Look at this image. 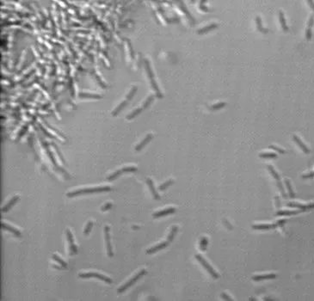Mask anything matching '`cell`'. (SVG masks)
<instances>
[{"label":"cell","mask_w":314,"mask_h":301,"mask_svg":"<svg viewBox=\"0 0 314 301\" xmlns=\"http://www.w3.org/2000/svg\"><path fill=\"white\" fill-rule=\"evenodd\" d=\"M111 190V188L109 186H98L94 187V188H79L76 189L71 192H68L66 194L67 197H75L78 195H89V194H95V193H101V192H108Z\"/></svg>","instance_id":"obj_1"},{"label":"cell","mask_w":314,"mask_h":301,"mask_svg":"<svg viewBox=\"0 0 314 301\" xmlns=\"http://www.w3.org/2000/svg\"><path fill=\"white\" fill-rule=\"evenodd\" d=\"M146 274V270L145 269H141L138 274H136V275L132 278V279H130L127 282H126L124 285H122L121 287H119L118 288V290H117V292L118 293H121V292H125L126 290L127 289V288H129L130 286H132L133 285H134L143 275H145Z\"/></svg>","instance_id":"obj_2"},{"label":"cell","mask_w":314,"mask_h":301,"mask_svg":"<svg viewBox=\"0 0 314 301\" xmlns=\"http://www.w3.org/2000/svg\"><path fill=\"white\" fill-rule=\"evenodd\" d=\"M145 70H146V72H147V74H148V77L150 78V80H151V84H152V86H153V89L156 91V95H157V97H158V98H162L163 97V95H162V93L160 92V89H159V88H158V84H157L156 81H155V79H154V75H153V71H152L151 67H150L149 61H148L147 60H145Z\"/></svg>","instance_id":"obj_3"},{"label":"cell","mask_w":314,"mask_h":301,"mask_svg":"<svg viewBox=\"0 0 314 301\" xmlns=\"http://www.w3.org/2000/svg\"><path fill=\"white\" fill-rule=\"evenodd\" d=\"M79 277L80 278H83V279H87V278H97V279H99L104 282L108 284H111L112 283V280L106 276L104 275H101L99 273H96V272H89V273H82V274H79Z\"/></svg>","instance_id":"obj_4"},{"label":"cell","mask_w":314,"mask_h":301,"mask_svg":"<svg viewBox=\"0 0 314 301\" xmlns=\"http://www.w3.org/2000/svg\"><path fill=\"white\" fill-rule=\"evenodd\" d=\"M137 169H137V167H135V166H126V167H123L122 169H119L116 170L115 172H113L111 175L108 176L107 179H108V181H114V180L117 179L121 174H123V173H126V172H134Z\"/></svg>","instance_id":"obj_5"},{"label":"cell","mask_w":314,"mask_h":301,"mask_svg":"<svg viewBox=\"0 0 314 301\" xmlns=\"http://www.w3.org/2000/svg\"><path fill=\"white\" fill-rule=\"evenodd\" d=\"M196 258L197 259L198 262L205 268V269L209 273V275H211V276H212L213 278H214V279H218V278H219V276H220L219 274L216 272L215 270L212 268V266L210 265L201 255H196Z\"/></svg>","instance_id":"obj_6"},{"label":"cell","mask_w":314,"mask_h":301,"mask_svg":"<svg viewBox=\"0 0 314 301\" xmlns=\"http://www.w3.org/2000/svg\"><path fill=\"white\" fill-rule=\"evenodd\" d=\"M268 169H269V172L271 173V175L275 179L276 183H277V186H278L279 189H280V191H281V193L282 197L286 199L287 197V194H286V192H285V190H284V188H283V185H282V183H281V178H280V176L278 175V173L275 171V169H274L273 166H271V165H269V166H268Z\"/></svg>","instance_id":"obj_7"},{"label":"cell","mask_w":314,"mask_h":301,"mask_svg":"<svg viewBox=\"0 0 314 301\" xmlns=\"http://www.w3.org/2000/svg\"><path fill=\"white\" fill-rule=\"evenodd\" d=\"M104 234H105V241H106V247H107V253L109 257H112L114 256L113 253V249L111 246L110 243V236H109V226L105 225L104 226Z\"/></svg>","instance_id":"obj_8"},{"label":"cell","mask_w":314,"mask_h":301,"mask_svg":"<svg viewBox=\"0 0 314 301\" xmlns=\"http://www.w3.org/2000/svg\"><path fill=\"white\" fill-rule=\"evenodd\" d=\"M65 233H66L67 240H68L69 244H70V252H71V255L77 254V252H78V248H77V246L75 245V244H74V239H73V235H72V233L71 232V230H66Z\"/></svg>","instance_id":"obj_9"},{"label":"cell","mask_w":314,"mask_h":301,"mask_svg":"<svg viewBox=\"0 0 314 301\" xmlns=\"http://www.w3.org/2000/svg\"><path fill=\"white\" fill-rule=\"evenodd\" d=\"M168 245H169V242H168V241L160 243V244H157V245H155V246H153V247H151L150 249H148L146 250V254H154V253H156V252L161 250L163 249L166 248Z\"/></svg>","instance_id":"obj_10"},{"label":"cell","mask_w":314,"mask_h":301,"mask_svg":"<svg viewBox=\"0 0 314 301\" xmlns=\"http://www.w3.org/2000/svg\"><path fill=\"white\" fill-rule=\"evenodd\" d=\"M19 199H20L19 195H15V196H13V197L9 200V202L6 204L4 206L2 207V209H1L2 213H7L9 209H11V208L13 207V206L18 201H19Z\"/></svg>","instance_id":"obj_11"},{"label":"cell","mask_w":314,"mask_h":301,"mask_svg":"<svg viewBox=\"0 0 314 301\" xmlns=\"http://www.w3.org/2000/svg\"><path fill=\"white\" fill-rule=\"evenodd\" d=\"M176 212V209L174 207H169V208H166L164 210H161V211H158V212H156V213H153V218H160V217H163V216H166V215H169V214H172Z\"/></svg>","instance_id":"obj_12"},{"label":"cell","mask_w":314,"mask_h":301,"mask_svg":"<svg viewBox=\"0 0 314 301\" xmlns=\"http://www.w3.org/2000/svg\"><path fill=\"white\" fill-rule=\"evenodd\" d=\"M152 139H153V134H152V133L147 134V135L145 137V139H144L143 140L140 142V144H138V145H136V147H135V150L139 151V150H142L144 147L146 145V144H148L149 142L152 140Z\"/></svg>","instance_id":"obj_13"},{"label":"cell","mask_w":314,"mask_h":301,"mask_svg":"<svg viewBox=\"0 0 314 301\" xmlns=\"http://www.w3.org/2000/svg\"><path fill=\"white\" fill-rule=\"evenodd\" d=\"M1 228L8 230V231L11 232V233H13V234H14L15 236H17V237H21V231H20V230L16 229V228H14L13 226H10V225H9L6 224V223H3V222H2V223H1Z\"/></svg>","instance_id":"obj_14"},{"label":"cell","mask_w":314,"mask_h":301,"mask_svg":"<svg viewBox=\"0 0 314 301\" xmlns=\"http://www.w3.org/2000/svg\"><path fill=\"white\" fill-rule=\"evenodd\" d=\"M146 184L149 187V189L151 190L152 192V195H153V198L156 199V200H160V195L158 194V192L156 191V188L154 187V184H153V182L152 181V179L150 178H147L146 179Z\"/></svg>","instance_id":"obj_15"},{"label":"cell","mask_w":314,"mask_h":301,"mask_svg":"<svg viewBox=\"0 0 314 301\" xmlns=\"http://www.w3.org/2000/svg\"><path fill=\"white\" fill-rule=\"evenodd\" d=\"M277 225V224H274V225H269V224H261V225H253L252 228L254 230H270V229H274L275 228Z\"/></svg>","instance_id":"obj_16"},{"label":"cell","mask_w":314,"mask_h":301,"mask_svg":"<svg viewBox=\"0 0 314 301\" xmlns=\"http://www.w3.org/2000/svg\"><path fill=\"white\" fill-rule=\"evenodd\" d=\"M293 140H294V141L296 143L297 145L300 147V149L303 150L305 153H309V152H310V150L308 149V147L305 145L303 142L301 141V140H300L298 136H296V135H294V136H293Z\"/></svg>","instance_id":"obj_17"},{"label":"cell","mask_w":314,"mask_h":301,"mask_svg":"<svg viewBox=\"0 0 314 301\" xmlns=\"http://www.w3.org/2000/svg\"><path fill=\"white\" fill-rule=\"evenodd\" d=\"M276 277V275L275 274H267V275H256L253 276V281H260L262 280H271V279H275Z\"/></svg>","instance_id":"obj_18"},{"label":"cell","mask_w":314,"mask_h":301,"mask_svg":"<svg viewBox=\"0 0 314 301\" xmlns=\"http://www.w3.org/2000/svg\"><path fill=\"white\" fill-rule=\"evenodd\" d=\"M216 28H218V24H216V23H212V24H210V25L203 27L202 28H200L197 31V33L199 35H203V34H205L206 32H209V31L214 29Z\"/></svg>","instance_id":"obj_19"},{"label":"cell","mask_w":314,"mask_h":301,"mask_svg":"<svg viewBox=\"0 0 314 301\" xmlns=\"http://www.w3.org/2000/svg\"><path fill=\"white\" fill-rule=\"evenodd\" d=\"M127 104V101L126 100H125V101H122L118 106L113 110V112H112V115L113 116H116V115H118V114L124 108L126 107V105Z\"/></svg>","instance_id":"obj_20"},{"label":"cell","mask_w":314,"mask_h":301,"mask_svg":"<svg viewBox=\"0 0 314 301\" xmlns=\"http://www.w3.org/2000/svg\"><path fill=\"white\" fill-rule=\"evenodd\" d=\"M287 206H290V207H297V208H299V209L302 210V211L308 210L307 205H303V204L297 203V202H287Z\"/></svg>","instance_id":"obj_21"},{"label":"cell","mask_w":314,"mask_h":301,"mask_svg":"<svg viewBox=\"0 0 314 301\" xmlns=\"http://www.w3.org/2000/svg\"><path fill=\"white\" fill-rule=\"evenodd\" d=\"M177 230H178L177 225H173V226H172L171 232H170V234H169V236H168V238H167V241H168L169 243L172 242L173 239L175 238V237H176V235H177Z\"/></svg>","instance_id":"obj_22"},{"label":"cell","mask_w":314,"mask_h":301,"mask_svg":"<svg viewBox=\"0 0 314 301\" xmlns=\"http://www.w3.org/2000/svg\"><path fill=\"white\" fill-rule=\"evenodd\" d=\"M279 18H280V22H281V27H282V29L284 31H287L288 28H287V23H286V19H285L284 13L282 11L279 12Z\"/></svg>","instance_id":"obj_23"},{"label":"cell","mask_w":314,"mask_h":301,"mask_svg":"<svg viewBox=\"0 0 314 301\" xmlns=\"http://www.w3.org/2000/svg\"><path fill=\"white\" fill-rule=\"evenodd\" d=\"M142 110H143V108H142V107H141V108H135L134 111H132L129 115L126 116V119H127V120H132V119H134L137 115H140V114L142 112Z\"/></svg>","instance_id":"obj_24"},{"label":"cell","mask_w":314,"mask_h":301,"mask_svg":"<svg viewBox=\"0 0 314 301\" xmlns=\"http://www.w3.org/2000/svg\"><path fill=\"white\" fill-rule=\"evenodd\" d=\"M79 97L81 98H97L99 99L102 97L97 94H92V93H85V92H80L79 93Z\"/></svg>","instance_id":"obj_25"},{"label":"cell","mask_w":314,"mask_h":301,"mask_svg":"<svg viewBox=\"0 0 314 301\" xmlns=\"http://www.w3.org/2000/svg\"><path fill=\"white\" fill-rule=\"evenodd\" d=\"M302 210L300 211H278L277 213H275V215L277 216H283V215H287V216H290V215H294V214H298L301 212Z\"/></svg>","instance_id":"obj_26"},{"label":"cell","mask_w":314,"mask_h":301,"mask_svg":"<svg viewBox=\"0 0 314 301\" xmlns=\"http://www.w3.org/2000/svg\"><path fill=\"white\" fill-rule=\"evenodd\" d=\"M285 183H286V186H287V190H288V195H289V197H290V198H292V199H293V198H294V197H295V194H294V190H293V188H292L290 181H289V180H287V179H286V180H285Z\"/></svg>","instance_id":"obj_27"},{"label":"cell","mask_w":314,"mask_h":301,"mask_svg":"<svg viewBox=\"0 0 314 301\" xmlns=\"http://www.w3.org/2000/svg\"><path fill=\"white\" fill-rule=\"evenodd\" d=\"M180 8L182 9V11H183V12H184V13L186 14V16L188 17V19H189V20H190V21H191V22H192V23H195V19H194V18H193V17H192V16L190 15L189 11H188V9H186V7H185V5L183 4V3H182V2H180Z\"/></svg>","instance_id":"obj_28"},{"label":"cell","mask_w":314,"mask_h":301,"mask_svg":"<svg viewBox=\"0 0 314 301\" xmlns=\"http://www.w3.org/2000/svg\"><path fill=\"white\" fill-rule=\"evenodd\" d=\"M256 22H257V27L258 28V30L261 31L262 33H268V29L267 28H264L262 25V20L259 17H256Z\"/></svg>","instance_id":"obj_29"},{"label":"cell","mask_w":314,"mask_h":301,"mask_svg":"<svg viewBox=\"0 0 314 301\" xmlns=\"http://www.w3.org/2000/svg\"><path fill=\"white\" fill-rule=\"evenodd\" d=\"M52 258L54 259V261H56L57 262H59L60 265H61V267H62L63 268H67V263L65 262V261H63L62 259L60 258V257H58L57 255H53V257H52Z\"/></svg>","instance_id":"obj_30"},{"label":"cell","mask_w":314,"mask_h":301,"mask_svg":"<svg viewBox=\"0 0 314 301\" xmlns=\"http://www.w3.org/2000/svg\"><path fill=\"white\" fill-rule=\"evenodd\" d=\"M259 157L262 158H275L277 157V155L273 152H265V153L259 154Z\"/></svg>","instance_id":"obj_31"},{"label":"cell","mask_w":314,"mask_h":301,"mask_svg":"<svg viewBox=\"0 0 314 301\" xmlns=\"http://www.w3.org/2000/svg\"><path fill=\"white\" fill-rule=\"evenodd\" d=\"M93 225H94V223L92 221H89L87 223V225H86V226H85V228H84V236H88V235L90 234V230L92 229Z\"/></svg>","instance_id":"obj_32"},{"label":"cell","mask_w":314,"mask_h":301,"mask_svg":"<svg viewBox=\"0 0 314 301\" xmlns=\"http://www.w3.org/2000/svg\"><path fill=\"white\" fill-rule=\"evenodd\" d=\"M174 182V181L173 180H171V179H170V180H168V181H166L165 182H164L163 184H161L160 186L158 187V189L159 190H164V189H166L169 186H171V184Z\"/></svg>","instance_id":"obj_33"},{"label":"cell","mask_w":314,"mask_h":301,"mask_svg":"<svg viewBox=\"0 0 314 301\" xmlns=\"http://www.w3.org/2000/svg\"><path fill=\"white\" fill-rule=\"evenodd\" d=\"M154 100V97H153V95H151V96H149L148 97H147V99L145 100V102L144 103V104H143V108H148L149 107V105L153 103V101Z\"/></svg>","instance_id":"obj_34"},{"label":"cell","mask_w":314,"mask_h":301,"mask_svg":"<svg viewBox=\"0 0 314 301\" xmlns=\"http://www.w3.org/2000/svg\"><path fill=\"white\" fill-rule=\"evenodd\" d=\"M225 106V103L221 102V103H216L214 105H213L211 107V109L212 110H218V109H220V108H223Z\"/></svg>","instance_id":"obj_35"},{"label":"cell","mask_w":314,"mask_h":301,"mask_svg":"<svg viewBox=\"0 0 314 301\" xmlns=\"http://www.w3.org/2000/svg\"><path fill=\"white\" fill-rule=\"evenodd\" d=\"M136 91H137V86H133L132 89H131V90H130V92H129V93L127 94V96H126V99H127V100H130L131 98L134 97V95Z\"/></svg>","instance_id":"obj_36"},{"label":"cell","mask_w":314,"mask_h":301,"mask_svg":"<svg viewBox=\"0 0 314 301\" xmlns=\"http://www.w3.org/2000/svg\"><path fill=\"white\" fill-rule=\"evenodd\" d=\"M312 36H313V34H312V28H307V29H306V31H305L306 39H307L308 41H310V40L312 39Z\"/></svg>","instance_id":"obj_37"},{"label":"cell","mask_w":314,"mask_h":301,"mask_svg":"<svg viewBox=\"0 0 314 301\" xmlns=\"http://www.w3.org/2000/svg\"><path fill=\"white\" fill-rule=\"evenodd\" d=\"M112 207V203L111 202H108V203H105L102 206V211L105 212V211H108V209H110Z\"/></svg>","instance_id":"obj_38"},{"label":"cell","mask_w":314,"mask_h":301,"mask_svg":"<svg viewBox=\"0 0 314 301\" xmlns=\"http://www.w3.org/2000/svg\"><path fill=\"white\" fill-rule=\"evenodd\" d=\"M205 4H206V2H205V1H201V2H200V9H202V10H204V11H208L209 9H208V8H207L206 5H205Z\"/></svg>","instance_id":"obj_39"},{"label":"cell","mask_w":314,"mask_h":301,"mask_svg":"<svg viewBox=\"0 0 314 301\" xmlns=\"http://www.w3.org/2000/svg\"><path fill=\"white\" fill-rule=\"evenodd\" d=\"M269 148H270V149H273V150H277L278 152H280V153H281V154L285 153V150H283V149H281V148H279V147H276V146H275V145H269Z\"/></svg>","instance_id":"obj_40"},{"label":"cell","mask_w":314,"mask_h":301,"mask_svg":"<svg viewBox=\"0 0 314 301\" xmlns=\"http://www.w3.org/2000/svg\"><path fill=\"white\" fill-rule=\"evenodd\" d=\"M221 298H222L223 300H233V299H232L229 295H227L225 292H222V293H221Z\"/></svg>","instance_id":"obj_41"},{"label":"cell","mask_w":314,"mask_h":301,"mask_svg":"<svg viewBox=\"0 0 314 301\" xmlns=\"http://www.w3.org/2000/svg\"><path fill=\"white\" fill-rule=\"evenodd\" d=\"M314 177V172L313 171H312V172H310V173H308V174H305V175H303L302 176V178H304V179H307V178H313Z\"/></svg>","instance_id":"obj_42"},{"label":"cell","mask_w":314,"mask_h":301,"mask_svg":"<svg viewBox=\"0 0 314 301\" xmlns=\"http://www.w3.org/2000/svg\"><path fill=\"white\" fill-rule=\"evenodd\" d=\"M313 23H314L313 16H311V17H310V19H309V22H308L307 28H312V27H313Z\"/></svg>","instance_id":"obj_43"},{"label":"cell","mask_w":314,"mask_h":301,"mask_svg":"<svg viewBox=\"0 0 314 301\" xmlns=\"http://www.w3.org/2000/svg\"><path fill=\"white\" fill-rule=\"evenodd\" d=\"M286 223V220H279L278 222H277V225H279V226H283V225Z\"/></svg>","instance_id":"obj_44"},{"label":"cell","mask_w":314,"mask_h":301,"mask_svg":"<svg viewBox=\"0 0 314 301\" xmlns=\"http://www.w3.org/2000/svg\"><path fill=\"white\" fill-rule=\"evenodd\" d=\"M307 3H308V4L310 5V7L313 9V11H314V2L313 1H308Z\"/></svg>","instance_id":"obj_45"},{"label":"cell","mask_w":314,"mask_h":301,"mask_svg":"<svg viewBox=\"0 0 314 301\" xmlns=\"http://www.w3.org/2000/svg\"><path fill=\"white\" fill-rule=\"evenodd\" d=\"M275 199H276V205H277L276 206H277L278 208H280V206H281V202H280V200H279L278 196H276Z\"/></svg>","instance_id":"obj_46"},{"label":"cell","mask_w":314,"mask_h":301,"mask_svg":"<svg viewBox=\"0 0 314 301\" xmlns=\"http://www.w3.org/2000/svg\"><path fill=\"white\" fill-rule=\"evenodd\" d=\"M307 207H308V209H313V208H314V203L308 204V205H307Z\"/></svg>","instance_id":"obj_47"},{"label":"cell","mask_w":314,"mask_h":301,"mask_svg":"<svg viewBox=\"0 0 314 301\" xmlns=\"http://www.w3.org/2000/svg\"><path fill=\"white\" fill-rule=\"evenodd\" d=\"M132 228H133V230H138V229H140V226H138V225H133Z\"/></svg>","instance_id":"obj_48"}]
</instances>
